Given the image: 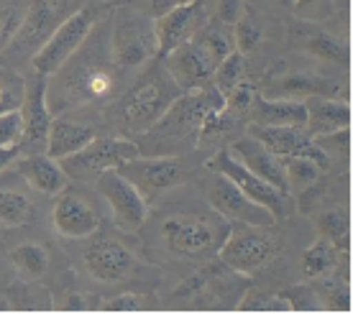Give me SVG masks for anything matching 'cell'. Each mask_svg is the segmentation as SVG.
<instances>
[{"label": "cell", "instance_id": "cell-41", "mask_svg": "<svg viewBox=\"0 0 353 314\" xmlns=\"http://www.w3.org/2000/svg\"><path fill=\"white\" fill-rule=\"evenodd\" d=\"M18 156H21V146H18V143L0 146V171H6V169H8Z\"/></svg>", "mask_w": 353, "mask_h": 314}, {"label": "cell", "instance_id": "cell-20", "mask_svg": "<svg viewBox=\"0 0 353 314\" xmlns=\"http://www.w3.org/2000/svg\"><path fill=\"white\" fill-rule=\"evenodd\" d=\"M16 164V174L34 189L41 192L46 197H57V194L67 189L70 176L64 174V169L59 166L57 158H52L49 154L39 151V154H26L13 161Z\"/></svg>", "mask_w": 353, "mask_h": 314}, {"label": "cell", "instance_id": "cell-10", "mask_svg": "<svg viewBox=\"0 0 353 314\" xmlns=\"http://www.w3.org/2000/svg\"><path fill=\"white\" fill-rule=\"evenodd\" d=\"M218 255L223 266L236 273H256L276 255V240L266 227L243 225L241 230H230Z\"/></svg>", "mask_w": 353, "mask_h": 314}, {"label": "cell", "instance_id": "cell-14", "mask_svg": "<svg viewBox=\"0 0 353 314\" xmlns=\"http://www.w3.org/2000/svg\"><path fill=\"white\" fill-rule=\"evenodd\" d=\"M208 202L218 215H223L225 220H233V222H241V225L269 227L272 222H276L269 209L261 207L251 197H246L236 184L221 174H215V179L208 187Z\"/></svg>", "mask_w": 353, "mask_h": 314}, {"label": "cell", "instance_id": "cell-43", "mask_svg": "<svg viewBox=\"0 0 353 314\" xmlns=\"http://www.w3.org/2000/svg\"><path fill=\"white\" fill-rule=\"evenodd\" d=\"M323 0H294V8L297 10H305V8H312V6H320Z\"/></svg>", "mask_w": 353, "mask_h": 314}, {"label": "cell", "instance_id": "cell-33", "mask_svg": "<svg viewBox=\"0 0 353 314\" xmlns=\"http://www.w3.org/2000/svg\"><path fill=\"white\" fill-rule=\"evenodd\" d=\"M241 309L246 312H290V304L282 294H261V291H248V297L241 302Z\"/></svg>", "mask_w": 353, "mask_h": 314}, {"label": "cell", "instance_id": "cell-36", "mask_svg": "<svg viewBox=\"0 0 353 314\" xmlns=\"http://www.w3.org/2000/svg\"><path fill=\"white\" fill-rule=\"evenodd\" d=\"M179 3H187V0H110L108 6H131L133 10H139L143 16L159 18L174 6H179Z\"/></svg>", "mask_w": 353, "mask_h": 314}, {"label": "cell", "instance_id": "cell-9", "mask_svg": "<svg viewBox=\"0 0 353 314\" xmlns=\"http://www.w3.org/2000/svg\"><path fill=\"white\" fill-rule=\"evenodd\" d=\"M208 169L215 171V174L225 176V179H230V182L236 184L246 197H251V200L259 202L261 207L269 209L276 222L290 218L292 194H284V192H279V189H274L272 184L264 182L261 176H256L254 171H248L230 149L218 151V154L208 161Z\"/></svg>", "mask_w": 353, "mask_h": 314}, {"label": "cell", "instance_id": "cell-3", "mask_svg": "<svg viewBox=\"0 0 353 314\" xmlns=\"http://www.w3.org/2000/svg\"><path fill=\"white\" fill-rule=\"evenodd\" d=\"M179 95H182V87L164 67V59L154 56L143 64L136 82L125 90L123 97L115 105L118 123L125 131L143 136L159 123V118L167 113Z\"/></svg>", "mask_w": 353, "mask_h": 314}, {"label": "cell", "instance_id": "cell-22", "mask_svg": "<svg viewBox=\"0 0 353 314\" xmlns=\"http://www.w3.org/2000/svg\"><path fill=\"white\" fill-rule=\"evenodd\" d=\"M305 110H307V121L305 128L312 138L318 136H330L336 131H343L351 125V107L343 100L336 97H323V95H310L302 100Z\"/></svg>", "mask_w": 353, "mask_h": 314}, {"label": "cell", "instance_id": "cell-27", "mask_svg": "<svg viewBox=\"0 0 353 314\" xmlns=\"http://www.w3.org/2000/svg\"><path fill=\"white\" fill-rule=\"evenodd\" d=\"M31 220H34V207L26 194L0 187V222L8 227H21L28 225Z\"/></svg>", "mask_w": 353, "mask_h": 314}, {"label": "cell", "instance_id": "cell-24", "mask_svg": "<svg viewBox=\"0 0 353 314\" xmlns=\"http://www.w3.org/2000/svg\"><path fill=\"white\" fill-rule=\"evenodd\" d=\"M248 115L256 125H302L307 121V110L302 100L284 97H254Z\"/></svg>", "mask_w": 353, "mask_h": 314}, {"label": "cell", "instance_id": "cell-1", "mask_svg": "<svg viewBox=\"0 0 353 314\" xmlns=\"http://www.w3.org/2000/svg\"><path fill=\"white\" fill-rule=\"evenodd\" d=\"M121 70L110 49V8L97 18L80 49L46 77V103L52 113H67L113 95Z\"/></svg>", "mask_w": 353, "mask_h": 314}, {"label": "cell", "instance_id": "cell-2", "mask_svg": "<svg viewBox=\"0 0 353 314\" xmlns=\"http://www.w3.org/2000/svg\"><path fill=\"white\" fill-rule=\"evenodd\" d=\"M223 105H225V97L215 90L212 82L190 90V92H182L167 113L159 118V123L143 133L146 143H149L146 154L174 156L182 149L210 136L221 123Z\"/></svg>", "mask_w": 353, "mask_h": 314}, {"label": "cell", "instance_id": "cell-28", "mask_svg": "<svg viewBox=\"0 0 353 314\" xmlns=\"http://www.w3.org/2000/svg\"><path fill=\"white\" fill-rule=\"evenodd\" d=\"M246 70H248V61L246 56H243V52H236L228 54L225 59L221 61V67L215 70V74H212V85H215V90L221 92L223 97L228 95L230 90H236L246 79Z\"/></svg>", "mask_w": 353, "mask_h": 314}, {"label": "cell", "instance_id": "cell-4", "mask_svg": "<svg viewBox=\"0 0 353 314\" xmlns=\"http://www.w3.org/2000/svg\"><path fill=\"white\" fill-rule=\"evenodd\" d=\"M161 240L174 255L208 258L221 251L230 227L223 215L212 212H176L169 215L159 227Z\"/></svg>", "mask_w": 353, "mask_h": 314}, {"label": "cell", "instance_id": "cell-26", "mask_svg": "<svg viewBox=\"0 0 353 314\" xmlns=\"http://www.w3.org/2000/svg\"><path fill=\"white\" fill-rule=\"evenodd\" d=\"M10 261L18 269L21 276L26 279H39L44 276L49 269V253H46L44 245L39 243H21L10 251Z\"/></svg>", "mask_w": 353, "mask_h": 314}, {"label": "cell", "instance_id": "cell-44", "mask_svg": "<svg viewBox=\"0 0 353 314\" xmlns=\"http://www.w3.org/2000/svg\"><path fill=\"white\" fill-rule=\"evenodd\" d=\"M279 8H294V0H274Z\"/></svg>", "mask_w": 353, "mask_h": 314}, {"label": "cell", "instance_id": "cell-39", "mask_svg": "<svg viewBox=\"0 0 353 314\" xmlns=\"http://www.w3.org/2000/svg\"><path fill=\"white\" fill-rule=\"evenodd\" d=\"M18 23H21V18L13 8H3L0 10V52L8 46L10 36L16 34Z\"/></svg>", "mask_w": 353, "mask_h": 314}, {"label": "cell", "instance_id": "cell-30", "mask_svg": "<svg viewBox=\"0 0 353 314\" xmlns=\"http://www.w3.org/2000/svg\"><path fill=\"white\" fill-rule=\"evenodd\" d=\"M23 95H26V79L10 67L0 64V115L21 110Z\"/></svg>", "mask_w": 353, "mask_h": 314}, {"label": "cell", "instance_id": "cell-38", "mask_svg": "<svg viewBox=\"0 0 353 314\" xmlns=\"http://www.w3.org/2000/svg\"><path fill=\"white\" fill-rule=\"evenodd\" d=\"M21 140V113L0 115V146H8V143H18Z\"/></svg>", "mask_w": 353, "mask_h": 314}, {"label": "cell", "instance_id": "cell-11", "mask_svg": "<svg viewBox=\"0 0 353 314\" xmlns=\"http://www.w3.org/2000/svg\"><path fill=\"white\" fill-rule=\"evenodd\" d=\"M97 192L103 194V200L110 207L115 225L125 230V233H136L141 230L149 215V202L143 200V194L125 179L118 169H108L95 179Z\"/></svg>", "mask_w": 353, "mask_h": 314}, {"label": "cell", "instance_id": "cell-5", "mask_svg": "<svg viewBox=\"0 0 353 314\" xmlns=\"http://www.w3.org/2000/svg\"><path fill=\"white\" fill-rule=\"evenodd\" d=\"M85 0H34L31 8L21 23H18L16 34L10 36L8 46L0 52V61L10 67V64H21V61H31L41 46L49 41V36L62 26L64 21L82 8Z\"/></svg>", "mask_w": 353, "mask_h": 314}, {"label": "cell", "instance_id": "cell-8", "mask_svg": "<svg viewBox=\"0 0 353 314\" xmlns=\"http://www.w3.org/2000/svg\"><path fill=\"white\" fill-rule=\"evenodd\" d=\"M105 8L108 6H97V8H85L82 6L77 13H72L62 26L49 36V41L31 56V67H34L36 74L49 77V74L59 70L64 61L80 49L85 36L90 34V28L95 26L97 18L105 13Z\"/></svg>", "mask_w": 353, "mask_h": 314}, {"label": "cell", "instance_id": "cell-15", "mask_svg": "<svg viewBox=\"0 0 353 314\" xmlns=\"http://www.w3.org/2000/svg\"><path fill=\"white\" fill-rule=\"evenodd\" d=\"M248 136H254L261 140L266 149L274 151L276 156L290 158V156H302L312 158L315 164L327 169V154L318 146V140L307 133V128L302 125H248Z\"/></svg>", "mask_w": 353, "mask_h": 314}, {"label": "cell", "instance_id": "cell-18", "mask_svg": "<svg viewBox=\"0 0 353 314\" xmlns=\"http://www.w3.org/2000/svg\"><path fill=\"white\" fill-rule=\"evenodd\" d=\"M52 220L57 233L64 238H88L100 227V215L95 212V207H90L80 194L67 192V189L57 194Z\"/></svg>", "mask_w": 353, "mask_h": 314}, {"label": "cell", "instance_id": "cell-40", "mask_svg": "<svg viewBox=\"0 0 353 314\" xmlns=\"http://www.w3.org/2000/svg\"><path fill=\"white\" fill-rule=\"evenodd\" d=\"M243 0H221V10H218V18L228 21V23H236L243 13Z\"/></svg>", "mask_w": 353, "mask_h": 314}, {"label": "cell", "instance_id": "cell-7", "mask_svg": "<svg viewBox=\"0 0 353 314\" xmlns=\"http://www.w3.org/2000/svg\"><path fill=\"white\" fill-rule=\"evenodd\" d=\"M141 154L139 146L133 140L115 138V136H100L92 138L88 146H82L80 151H74L72 156L59 158V166L64 169V174L77 182H95L97 176L108 171V169H118V166L136 158Z\"/></svg>", "mask_w": 353, "mask_h": 314}, {"label": "cell", "instance_id": "cell-13", "mask_svg": "<svg viewBox=\"0 0 353 314\" xmlns=\"http://www.w3.org/2000/svg\"><path fill=\"white\" fill-rule=\"evenodd\" d=\"M21 140L18 146L26 154H39L46 149V133L54 121V113L46 103V77L34 74L26 82V95L21 103Z\"/></svg>", "mask_w": 353, "mask_h": 314}, {"label": "cell", "instance_id": "cell-16", "mask_svg": "<svg viewBox=\"0 0 353 314\" xmlns=\"http://www.w3.org/2000/svg\"><path fill=\"white\" fill-rule=\"evenodd\" d=\"M208 21V10H205L203 0H187L179 3L164 16L154 18L157 26V39H159V59H164L172 49L185 44L187 39L197 34V28L205 26Z\"/></svg>", "mask_w": 353, "mask_h": 314}, {"label": "cell", "instance_id": "cell-21", "mask_svg": "<svg viewBox=\"0 0 353 314\" xmlns=\"http://www.w3.org/2000/svg\"><path fill=\"white\" fill-rule=\"evenodd\" d=\"M85 266L97 281L115 284V281L125 279L131 273L133 253L125 245L115 243L110 238H103V240H95L85 251Z\"/></svg>", "mask_w": 353, "mask_h": 314}, {"label": "cell", "instance_id": "cell-29", "mask_svg": "<svg viewBox=\"0 0 353 314\" xmlns=\"http://www.w3.org/2000/svg\"><path fill=\"white\" fill-rule=\"evenodd\" d=\"M284 171H287V184H290V194H292V192L310 189L320 179V174H323V166L315 164L312 158L290 156L284 158Z\"/></svg>", "mask_w": 353, "mask_h": 314}, {"label": "cell", "instance_id": "cell-32", "mask_svg": "<svg viewBox=\"0 0 353 314\" xmlns=\"http://www.w3.org/2000/svg\"><path fill=\"white\" fill-rule=\"evenodd\" d=\"M318 227L327 243L336 245V251L348 248V230H351L348 227V212H343L341 207L327 209L318 218Z\"/></svg>", "mask_w": 353, "mask_h": 314}, {"label": "cell", "instance_id": "cell-6", "mask_svg": "<svg viewBox=\"0 0 353 314\" xmlns=\"http://www.w3.org/2000/svg\"><path fill=\"white\" fill-rule=\"evenodd\" d=\"M110 49L121 72L139 70L149 59L159 56L154 18L133 10L131 6L110 8Z\"/></svg>", "mask_w": 353, "mask_h": 314}, {"label": "cell", "instance_id": "cell-23", "mask_svg": "<svg viewBox=\"0 0 353 314\" xmlns=\"http://www.w3.org/2000/svg\"><path fill=\"white\" fill-rule=\"evenodd\" d=\"M290 46L302 49V52L312 54L318 59L333 61L341 67H348V49L341 39L327 34L325 28L310 26V23H292L290 26Z\"/></svg>", "mask_w": 353, "mask_h": 314}, {"label": "cell", "instance_id": "cell-35", "mask_svg": "<svg viewBox=\"0 0 353 314\" xmlns=\"http://www.w3.org/2000/svg\"><path fill=\"white\" fill-rule=\"evenodd\" d=\"M254 97H256V90L248 85L246 79L241 82L236 90H230L228 95H225V105H223V113L225 115H246L251 103H254Z\"/></svg>", "mask_w": 353, "mask_h": 314}, {"label": "cell", "instance_id": "cell-12", "mask_svg": "<svg viewBox=\"0 0 353 314\" xmlns=\"http://www.w3.org/2000/svg\"><path fill=\"white\" fill-rule=\"evenodd\" d=\"M118 171L143 194L146 202L187 179L185 164L174 156H141L139 154L136 158L123 161L118 166Z\"/></svg>", "mask_w": 353, "mask_h": 314}, {"label": "cell", "instance_id": "cell-19", "mask_svg": "<svg viewBox=\"0 0 353 314\" xmlns=\"http://www.w3.org/2000/svg\"><path fill=\"white\" fill-rule=\"evenodd\" d=\"M233 154L239 158L241 164L246 166L248 171H254L256 176H261L264 182H269L274 189L290 194V184H287V171H284V158L276 156L274 151H269L256 140L254 136H243L233 143Z\"/></svg>", "mask_w": 353, "mask_h": 314}, {"label": "cell", "instance_id": "cell-17", "mask_svg": "<svg viewBox=\"0 0 353 314\" xmlns=\"http://www.w3.org/2000/svg\"><path fill=\"white\" fill-rule=\"evenodd\" d=\"M164 67L174 77L176 85L182 87V92H190V90L208 85L212 74H215V70H218V64L205 54V49L194 39H187L185 44L172 49L164 56Z\"/></svg>", "mask_w": 353, "mask_h": 314}, {"label": "cell", "instance_id": "cell-31", "mask_svg": "<svg viewBox=\"0 0 353 314\" xmlns=\"http://www.w3.org/2000/svg\"><path fill=\"white\" fill-rule=\"evenodd\" d=\"M338 251L333 243H327L325 238H320L305 251V261H302V269L307 276H325L327 271L336 266Z\"/></svg>", "mask_w": 353, "mask_h": 314}, {"label": "cell", "instance_id": "cell-34", "mask_svg": "<svg viewBox=\"0 0 353 314\" xmlns=\"http://www.w3.org/2000/svg\"><path fill=\"white\" fill-rule=\"evenodd\" d=\"M233 36H236V49L239 52H251V49H256L259 41L264 39V34H261V28L251 21V18L241 16L236 23H233Z\"/></svg>", "mask_w": 353, "mask_h": 314}, {"label": "cell", "instance_id": "cell-37", "mask_svg": "<svg viewBox=\"0 0 353 314\" xmlns=\"http://www.w3.org/2000/svg\"><path fill=\"white\" fill-rule=\"evenodd\" d=\"M282 297L290 304V312H302V309H320L318 294L310 286H292L287 291H282Z\"/></svg>", "mask_w": 353, "mask_h": 314}, {"label": "cell", "instance_id": "cell-42", "mask_svg": "<svg viewBox=\"0 0 353 314\" xmlns=\"http://www.w3.org/2000/svg\"><path fill=\"white\" fill-rule=\"evenodd\" d=\"M108 309H139V302H133L131 294H125V297H118L115 302H108Z\"/></svg>", "mask_w": 353, "mask_h": 314}, {"label": "cell", "instance_id": "cell-25", "mask_svg": "<svg viewBox=\"0 0 353 314\" xmlns=\"http://www.w3.org/2000/svg\"><path fill=\"white\" fill-rule=\"evenodd\" d=\"M92 138H95V131L85 123L70 121V118H54L52 125H49V133H46L44 154L59 161L64 156H72L82 146H88Z\"/></svg>", "mask_w": 353, "mask_h": 314}]
</instances>
